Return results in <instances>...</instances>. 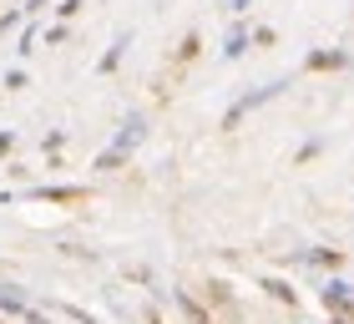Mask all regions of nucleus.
Returning <instances> with one entry per match:
<instances>
[{
  "instance_id": "f257e3e1",
  "label": "nucleus",
  "mask_w": 354,
  "mask_h": 324,
  "mask_svg": "<svg viewBox=\"0 0 354 324\" xmlns=\"http://www.w3.org/2000/svg\"><path fill=\"white\" fill-rule=\"evenodd\" d=\"M324 66H344V56H339V51H319V56H309V71H324Z\"/></svg>"
}]
</instances>
